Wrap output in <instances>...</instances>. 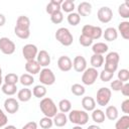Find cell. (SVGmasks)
<instances>
[{"mask_svg": "<svg viewBox=\"0 0 129 129\" xmlns=\"http://www.w3.org/2000/svg\"><path fill=\"white\" fill-rule=\"evenodd\" d=\"M5 22H6V17L2 13H0V27H2L5 24Z\"/></svg>", "mask_w": 129, "mask_h": 129, "instance_id": "cell-50", "label": "cell"}, {"mask_svg": "<svg viewBox=\"0 0 129 129\" xmlns=\"http://www.w3.org/2000/svg\"><path fill=\"white\" fill-rule=\"evenodd\" d=\"M52 122L56 127H63L68 123V117L64 113H56V115L52 118Z\"/></svg>", "mask_w": 129, "mask_h": 129, "instance_id": "cell-21", "label": "cell"}, {"mask_svg": "<svg viewBox=\"0 0 129 129\" xmlns=\"http://www.w3.org/2000/svg\"><path fill=\"white\" fill-rule=\"evenodd\" d=\"M55 39L63 46H70L73 44L74 36L67 27H59L55 31Z\"/></svg>", "mask_w": 129, "mask_h": 129, "instance_id": "cell-3", "label": "cell"}, {"mask_svg": "<svg viewBox=\"0 0 129 129\" xmlns=\"http://www.w3.org/2000/svg\"><path fill=\"white\" fill-rule=\"evenodd\" d=\"M97 17H98V20L100 22L108 23L113 18V11L108 6H103V7L99 8V10L97 12Z\"/></svg>", "mask_w": 129, "mask_h": 129, "instance_id": "cell-11", "label": "cell"}, {"mask_svg": "<svg viewBox=\"0 0 129 129\" xmlns=\"http://www.w3.org/2000/svg\"><path fill=\"white\" fill-rule=\"evenodd\" d=\"M73 68L77 73H83L87 69V60L83 55L75 56L73 60Z\"/></svg>", "mask_w": 129, "mask_h": 129, "instance_id": "cell-14", "label": "cell"}, {"mask_svg": "<svg viewBox=\"0 0 129 129\" xmlns=\"http://www.w3.org/2000/svg\"><path fill=\"white\" fill-rule=\"evenodd\" d=\"M67 20L69 22L70 25L72 26H77L80 22H81V16L77 13V12H72L68 15L67 17Z\"/></svg>", "mask_w": 129, "mask_h": 129, "instance_id": "cell-38", "label": "cell"}, {"mask_svg": "<svg viewBox=\"0 0 129 129\" xmlns=\"http://www.w3.org/2000/svg\"><path fill=\"white\" fill-rule=\"evenodd\" d=\"M118 32H120L121 36L128 40L129 39V21L125 20V21H121L118 25Z\"/></svg>", "mask_w": 129, "mask_h": 129, "instance_id": "cell-22", "label": "cell"}, {"mask_svg": "<svg viewBox=\"0 0 129 129\" xmlns=\"http://www.w3.org/2000/svg\"><path fill=\"white\" fill-rule=\"evenodd\" d=\"M123 84H124V83H122V82L119 81L118 79H117V80H114V81L111 82V84H110V87H111L110 90H111V91L113 90V91H115V92H119V91L121 90Z\"/></svg>", "mask_w": 129, "mask_h": 129, "instance_id": "cell-45", "label": "cell"}, {"mask_svg": "<svg viewBox=\"0 0 129 129\" xmlns=\"http://www.w3.org/2000/svg\"><path fill=\"white\" fill-rule=\"evenodd\" d=\"M75 8H76V5L73 0H64V1H62L61 5H60V10H62L66 13H69V14L74 12Z\"/></svg>", "mask_w": 129, "mask_h": 129, "instance_id": "cell-31", "label": "cell"}, {"mask_svg": "<svg viewBox=\"0 0 129 129\" xmlns=\"http://www.w3.org/2000/svg\"><path fill=\"white\" fill-rule=\"evenodd\" d=\"M37 53H38V49L35 44L27 43L22 47V54H23L24 58L26 59V61L34 60L37 56Z\"/></svg>", "mask_w": 129, "mask_h": 129, "instance_id": "cell-10", "label": "cell"}, {"mask_svg": "<svg viewBox=\"0 0 129 129\" xmlns=\"http://www.w3.org/2000/svg\"><path fill=\"white\" fill-rule=\"evenodd\" d=\"M14 33L20 39H27L30 36V29H23V28H19V27L15 26Z\"/></svg>", "mask_w": 129, "mask_h": 129, "instance_id": "cell-36", "label": "cell"}, {"mask_svg": "<svg viewBox=\"0 0 129 129\" xmlns=\"http://www.w3.org/2000/svg\"><path fill=\"white\" fill-rule=\"evenodd\" d=\"M108 44L105 42H97L92 45V50L95 54H101L103 55L105 52L108 51Z\"/></svg>", "mask_w": 129, "mask_h": 129, "instance_id": "cell-25", "label": "cell"}, {"mask_svg": "<svg viewBox=\"0 0 129 129\" xmlns=\"http://www.w3.org/2000/svg\"><path fill=\"white\" fill-rule=\"evenodd\" d=\"M46 88L43 85H36L32 89V95L37 99H42L46 95Z\"/></svg>", "mask_w": 129, "mask_h": 129, "instance_id": "cell-30", "label": "cell"}, {"mask_svg": "<svg viewBox=\"0 0 129 129\" xmlns=\"http://www.w3.org/2000/svg\"><path fill=\"white\" fill-rule=\"evenodd\" d=\"M7 122H8V118L6 114L3 112V110L0 109V128L5 127L7 125Z\"/></svg>", "mask_w": 129, "mask_h": 129, "instance_id": "cell-46", "label": "cell"}, {"mask_svg": "<svg viewBox=\"0 0 129 129\" xmlns=\"http://www.w3.org/2000/svg\"><path fill=\"white\" fill-rule=\"evenodd\" d=\"M77 9H78V12H77V13H78L80 16H88V15H90L91 12H92V4H91L90 2L84 1V2H81V3L78 5Z\"/></svg>", "mask_w": 129, "mask_h": 129, "instance_id": "cell-18", "label": "cell"}, {"mask_svg": "<svg viewBox=\"0 0 129 129\" xmlns=\"http://www.w3.org/2000/svg\"><path fill=\"white\" fill-rule=\"evenodd\" d=\"M102 36L107 41H114L118 37V31L115 27H108L105 29V31H103Z\"/></svg>", "mask_w": 129, "mask_h": 129, "instance_id": "cell-20", "label": "cell"}, {"mask_svg": "<svg viewBox=\"0 0 129 129\" xmlns=\"http://www.w3.org/2000/svg\"><path fill=\"white\" fill-rule=\"evenodd\" d=\"M118 13L124 19L129 18V3L127 1L124 2V3H122L121 5H119V7H118Z\"/></svg>", "mask_w": 129, "mask_h": 129, "instance_id": "cell-34", "label": "cell"}, {"mask_svg": "<svg viewBox=\"0 0 129 129\" xmlns=\"http://www.w3.org/2000/svg\"><path fill=\"white\" fill-rule=\"evenodd\" d=\"M105 113L101 109H95L92 111V119L97 124H101L105 121Z\"/></svg>", "mask_w": 129, "mask_h": 129, "instance_id": "cell-28", "label": "cell"}, {"mask_svg": "<svg viewBox=\"0 0 129 129\" xmlns=\"http://www.w3.org/2000/svg\"><path fill=\"white\" fill-rule=\"evenodd\" d=\"M120 60V55L118 52L116 51H111L109 53H107V55L104 58L105 61V68L104 70L111 72V73H115L118 69V63Z\"/></svg>", "mask_w": 129, "mask_h": 129, "instance_id": "cell-4", "label": "cell"}, {"mask_svg": "<svg viewBox=\"0 0 129 129\" xmlns=\"http://www.w3.org/2000/svg\"><path fill=\"white\" fill-rule=\"evenodd\" d=\"M121 110L123 113H125V115L129 114V99H126L122 102L121 104Z\"/></svg>", "mask_w": 129, "mask_h": 129, "instance_id": "cell-47", "label": "cell"}, {"mask_svg": "<svg viewBox=\"0 0 129 129\" xmlns=\"http://www.w3.org/2000/svg\"><path fill=\"white\" fill-rule=\"evenodd\" d=\"M96 100H97V103L98 105L104 107L106 105H108V103L110 102L111 100V97H112V91L106 87H103V88H100L98 91H97V96H96Z\"/></svg>", "mask_w": 129, "mask_h": 129, "instance_id": "cell-8", "label": "cell"}, {"mask_svg": "<svg viewBox=\"0 0 129 129\" xmlns=\"http://www.w3.org/2000/svg\"><path fill=\"white\" fill-rule=\"evenodd\" d=\"M62 1L63 0H51V1H49L46 5V8H45L46 13L51 15L57 11H60V5H61Z\"/></svg>", "mask_w": 129, "mask_h": 129, "instance_id": "cell-17", "label": "cell"}, {"mask_svg": "<svg viewBox=\"0 0 129 129\" xmlns=\"http://www.w3.org/2000/svg\"><path fill=\"white\" fill-rule=\"evenodd\" d=\"M2 92L7 95V96H13L17 92V87L16 85H9V84H3L1 87Z\"/></svg>", "mask_w": 129, "mask_h": 129, "instance_id": "cell-35", "label": "cell"}, {"mask_svg": "<svg viewBox=\"0 0 129 129\" xmlns=\"http://www.w3.org/2000/svg\"><path fill=\"white\" fill-rule=\"evenodd\" d=\"M4 84H9V85H16L19 82V77L15 74V73H9L7 74L4 79Z\"/></svg>", "mask_w": 129, "mask_h": 129, "instance_id": "cell-39", "label": "cell"}, {"mask_svg": "<svg viewBox=\"0 0 129 129\" xmlns=\"http://www.w3.org/2000/svg\"><path fill=\"white\" fill-rule=\"evenodd\" d=\"M36 61L38 62V64L40 67H43V68H47L48 64L50 63V55L49 53L44 50V49H41L40 51H38L37 53V56H36Z\"/></svg>", "mask_w": 129, "mask_h": 129, "instance_id": "cell-15", "label": "cell"}, {"mask_svg": "<svg viewBox=\"0 0 129 129\" xmlns=\"http://www.w3.org/2000/svg\"><path fill=\"white\" fill-rule=\"evenodd\" d=\"M19 83L24 87H29L34 83V78L29 74H23L19 77Z\"/></svg>", "mask_w": 129, "mask_h": 129, "instance_id": "cell-33", "label": "cell"}, {"mask_svg": "<svg viewBox=\"0 0 129 129\" xmlns=\"http://www.w3.org/2000/svg\"><path fill=\"white\" fill-rule=\"evenodd\" d=\"M39 81L43 86H51L55 82V76L50 69L43 68L39 72Z\"/></svg>", "mask_w": 129, "mask_h": 129, "instance_id": "cell-7", "label": "cell"}, {"mask_svg": "<svg viewBox=\"0 0 129 129\" xmlns=\"http://www.w3.org/2000/svg\"><path fill=\"white\" fill-rule=\"evenodd\" d=\"M31 97H32V92L29 89H27V88H23V89L19 90L18 93H17V99H18V101L23 102V103L28 102L31 99Z\"/></svg>", "mask_w": 129, "mask_h": 129, "instance_id": "cell-23", "label": "cell"}, {"mask_svg": "<svg viewBox=\"0 0 129 129\" xmlns=\"http://www.w3.org/2000/svg\"><path fill=\"white\" fill-rule=\"evenodd\" d=\"M90 62L92 64V68H94V69L101 68L104 64V56L101 55V54H95V53H93V55L91 56Z\"/></svg>", "mask_w": 129, "mask_h": 129, "instance_id": "cell-29", "label": "cell"}, {"mask_svg": "<svg viewBox=\"0 0 129 129\" xmlns=\"http://www.w3.org/2000/svg\"><path fill=\"white\" fill-rule=\"evenodd\" d=\"M118 80L122 83H127L129 81V71L127 69H122L118 72Z\"/></svg>", "mask_w": 129, "mask_h": 129, "instance_id": "cell-42", "label": "cell"}, {"mask_svg": "<svg viewBox=\"0 0 129 129\" xmlns=\"http://www.w3.org/2000/svg\"><path fill=\"white\" fill-rule=\"evenodd\" d=\"M79 42H80L81 45H83L85 47H88V46L93 44V40L90 37H88L86 35H83V34H81V36L79 37Z\"/></svg>", "mask_w": 129, "mask_h": 129, "instance_id": "cell-44", "label": "cell"}, {"mask_svg": "<svg viewBox=\"0 0 129 129\" xmlns=\"http://www.w3.org/2000/svg\"><path fill=\"white\" fill-rule=\"evenodd\" d=\"M104 113H105V117H107L110 121H115L118 119L119 112H118V109L116 106H113V105L108 106Z\"/></svg>", "mask_w": 129, "mask_h": 129, "instance_id": "cell-24", "label": "cell"}, {"mask_svg": "<svg viewBox=\"0 0 129 129\" xmlns=\"http://www.w3.org/2000/svg\"><path fill=\"white\" fill-rule=\"evenodd\" d=\"M4 109L9 114H15L19 110V102L15 98H7L4 101Z\"/></svg>", "mask_w": 129, "mask_h": 129, "instance_id": "cell-12", "label": "cell"}, {"mask_svg": "<svg viewBox=\"0 0 129 129\" xmlns=\"http://www.w3.org/2000/svg\"><path fill=\"white\" fill-rule=\"evenodd\" d=\"M73 129H83V128H82V126H78V125H76L75 127H73Z\"/></svg>", "mask_w": 129, "mask_h": 129, "instance_id": "cell-53", "label": "cell"}, {"mask_svg": "<svg viewBox=\"0 0 129 129\" xmlns=\"http://www.w3.org/2000/svg\"><path fill=\"white\" fill-rule=\"evenodd\" d=\"M3 129H17V128H16L14 125H6Z\"/></svg>", "mask_w": 129, "mask_h": 129, "instance_id": "cell-52", "label": "cell"}, {"mask_svg": "<svg viewBox=\"0 0 129 129\" xmlns=\"http://www.w3.org/2000/svg\"><path fill=\"white\" fill-rule=\"evenodd\" d=\"M21 129H37V123L34 121H30V122L26 123Z\"/></svg>", "mask_w": 129, "mask_h": 129, "instance_id": "cell-49", "label": "cell"}, {"mask_svg": "<svg viewBox=\"0 0 129 129\" xmlns=\"http://www.w3.org/2000/svg\"><path fill=\"white\" fill-rule=\"evenodd\" d=\"M82 34L90 37L92 40H95V39H99L103 35V30L100 26L86 24L82 28Z\"/></svg>", "mask_w": 129, "mask_h": 129, "instance_id": "cell-5", "label": "cell"}, {"mask_svg": "<svg viewBox=\"0 0 129 129\" xmlns=\"http://www.w3.org/2000/svg\"><path fill=\"white\" fill-rule=\"evenodd\" d=\"M115 129H129V116L123 115L118 118L115 123Z\"/></svg>", "mask_w": 129, "mask_h": 129, "instance_id": "cell-26", "label": "cell"}, {"mask_svg": "<svg viewBox=\"0 0 129 129\" xmlns=\"http://www.w3.org/2000/svg\"><path fill=\"white\" fill-rule=\"evenodd\" d=\"M120 91H121V93H122L123 96L128 97L129 96V84L128 83H124Z\"/></svg>", "mask_w": 129, "mask_h": 129, "instance_id": "cell-48", "label": "cell"}, {"mask_svg": "<svg viewBox=\"0 0 129 129\" xmlns=\"http://www.w3.org/2000/svg\"><path fill=\"white\" fill-rule=\"evenodd\" d=\"M39 109L41 113L48 118H53L57 113V107L51 98H42L39 102Z\"/></svg>", "mask_w": 129, "mask_h": 129, "instance_id": "cell-1", "label": "cell"}, {"mask_svg": "<svg viewBox=\"0 0 129 129\" xmlns=\"http://www.w3.org/2000/svg\"><path fill=\"white\" fill-rule=\"evenodd\" d=\"M99 77V72L94 68H87L82 75V83L86 86H92L95 84Z\"/></svg>", "mask_w": 129, "mask_h": 129, "instance_id": "cell-6", "label": "cell"}, {"mask_svg": "<svg viewBox=\"0 0 129 129\" xmlns=\"http://www.w3.org/2000/svg\"><path fill=\"white\" fill-rule=\"evenodd\" d=\"M82 107L84 108V111L86 112H92L96 109V101L94 98L86 96L82 99Z\"/></svg>", "mask_w": 129, "mask_h": 129, "instance_id": "cell-16", "label": "cell"}, {"mask_svg": "<svg viewBox=\"0 0 129 129\" xmlns=\"http://www.w3.org/2000/svg\"><path fill=\"white\" fill-rule=\"evenodd\" d=\"M87 129H101V128H100V126L93 124V125H89V127H88Z\"/></svg>", "mask_w": 129, "mask_h": 129, "instance_id": "cell-51", "label": "cell"}, {"mask_svg": "<svg viewBox=\"0 0 129 129\" xmlns=\"http://www.w3.org/2000/svg\"><path fill=\"white\" fill-rule=\"evenodd\" d=\"M71 92L73 93V95H75L77 97H81L86 93V89L81 84H74L71 87Z\"/></svg>", "mask_w": 129, "mask_h": 129, "instance_id": "cell-37", "label": "cell"}, {"mask_svg": "<svg viewBox=\"0 0 129 129\" xmlns=\"http://www.w3.org/2000/svg\"><path fill=\"white\" fill-rule=\"evenodd\" d=\"M15 26H17L19 28H23V29H29V27H30V19H29V17L26 16V15L18 16Z\"/></svg>", "mask_w": 129, "mask_h": 129, "instance_id": "cell-27", "label": "cell"}, {"mask_svg": "<svg viewBox=\"0 0 129 129\" xmlns=\"http://www.w3.org/2000/svg\"><path fill=\"white\" fill-rule=\"evenodd\" d=\"M39 126L42 129H49L53 126V122H52V118H48V117H43L40 119L39 121Z\"/></svg>", "mask_w": 129, "mask_h": 129, "instance_id": "cell-40", "label": "cell"}, {"mask_svg": "<svg viewBox=\"0 0 129 129\" xmlns=\"http://www.w3.org/2000/svg\"><path fill=\"white\" fill-rule=\"evenodd\" d=\"M16 49V45L15 43L8 37H0V50L2 53L10 55L12 53H14Z\"/></svg>", "mask_w": 129, "mask_h": 129, "instance_id": "cell-9", "label": "cell"}, {"mask_svg": "<svg viewBox=\"0 0 129 129\" xmlns=\"http://www.w3.org/2000/svg\"><path fill=\"white\" fill-rule=\"evenodd\" d=\"M57 68L61 72H70L73 69V61L68 55H61L57 59Z\"/></svg>", "mask_w": 129, "mask_h": 129, "instance_id": "cell-13", "label": "cell"}, {"mask_svg": "<svg viewBox=\"0 0 129 129\" xmlns=\"http://www.w3.org/2000/svg\"><path fill=\"white\" fill-rule=\"evenodd\" d=\"M1 76H2V69L0 68V77H1Z\"/></svg>", "mask_w": 129, "mask_h": 129, "instance_id": "cell-55", "label": "cell"}, {"mask_svg": "<svg viewBox=\"0 0 129 129\" xmlns=\"http://www.w3.org/2000/svg\"><path fill=\"white\" fill-rule=\"evenodd\" d=\"M68 120L78 126H83L89 121V114L84 110H71L69 112Z\"/></svg>", "mask_w": 129, "mask_h": 129, "instance_id": "cell-2", "label": "cell"}, {"mask_svg": "<svg viewBox=\"0 0 129 129\" xmlns=\"http://www.w3.org/2000/svg\"><path fill=\"white\" fill-rule=\"evenodd\" d=\"M2 82H3V79H2V76L0 77V86L2 85Z\"/></svg>", "mask_w": 129, "mask_h": 129, "instance_id": "cell-54", "label": "cell"}, {"mask_svg": "<svg viewBox=\"0 0 129 129\" xmlns=\"http://www.w3.org/2000/svg\"><path fill=\"white\" fill-rule=\"evenodd\" d=\"M113 76H114V73H111V72H108L106 70H103L100 74H99V77L101 79L102 82H109L113 79Z\"/></svg>", "mask_w": 129, "mask_h": 129, "instance_id": "cell-43", "label": "cell"}, {"mask_svg": "<svg viewBox=\"0 0 129 129\" xmlns=\"http://www.w3.org/2000/svg\"><path fill=\"white\" fill-rule=\"evenodd\" d=\"M62 20H63V14H62L61 10L50 15V21L53 24H59V23L62 22Z\"/></svg>", "mask_w": 129, "mask_h": 129, "instance_id": "cell-41", "label": "cell"}, {"mask_svg": "<svg viewBox=\"0 0 129 129\" xmlns=\"http://www.w3.org/2000/svg\"><path fill=\"white\" fill-rule=\"evenodd\" d=\"M25 71L29 75L33 76V75H36V74H38L40 72V66L38 64V62L36 61V59H34V60H28L25 63Z\"/></svg>", "mask_w": 129, "mask_h": 129, "instance_id": "cell-19", "label": "cell"}, {"mask_svg": "<svg viewBox=\"0 0 129 129\" xmlns=\"http://www.w3.org/2000/svg\"><path fill=\"white\" fill-rule=\"evenodd\" d=\"M57 109H59V111L61 113H64V114L66 113H69L72 110V103H71V101L68 100V99L60 100L58 102V108Z\"/></svg>", "mask_w": 129, "mask_h": 129, "instance_id": "cell-32", "label": "cell"}]
</instances>
